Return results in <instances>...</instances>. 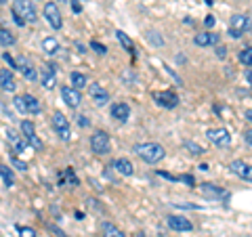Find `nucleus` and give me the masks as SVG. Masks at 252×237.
Here are the masks:
<instances>
[{
  "label": "nucleus",
  "instance_id": "1",
  "mask_svg": "<svg viewBox=\"0 0 252 237\" xmlns=\"http://www.w3.org/2000/svg\"><path fill=\"white\" fill-rule=\"evenodd\" d=\"M132 151H135L145 164H158L166 157V149H164L160 143H137L132 147Z\"/></svg>",
  "mask_w": 252,
  "mask_h": 237
},
{
  "label": "nucleus",
  "instance_id": "2",
  "mask_svg": "<svg viewBox=\"0 0 252 237\" xmlns=\"http://www.w3.org/2000/svg\"><path fill=\"white\" fill-rule=\"evenodd\" d=\"M250 30H252V19L248 15L235 13L229 21V31H227V34H229V38H233V40H238V38H242Z\"/></svg>",
  "mask_w": 252,
  "mask_h": 237
},
{
  "label": "nucleus",
  "instance_id": "3",
  "mask_svg": "<svg viewBox=\"0 0 252 237\" xmlns=\"http://www.w3.org/2000/svg\"><path fill=\"white\" fill-rule=\"evenodd\" d=\"M13 103L19 109V114H23V116H28V114L36 116V114L42 112V103L34 97V94H19V97H15Z\"/></svg>",
  "mask_w": 252,
  "mask_h": 237
},
{
  "label": "nucleus",
  "instance_id": "4",
  "mask_svg": "<svg viewBox=\"0 0 252 237\" xmlns=\"http://www.w3.org/2000/svg\"><path fill=\"white\" fill-rule=\"evenodd\" d=\"M91 149L93 153L97 155H105L112 151V141H109V134L105 130H94L91 137Z\"/></svg>",
  "mask_w": 252,
  "mask_h": 237
},
{
  "label": "nucleus",
  "instance_id": "5",
  "mask_svg": "<svg viewBox=\"0 0 252 237\" xmlns=\"http://www.w3.org/2000/svg\"><path fill=\"white\" fill-rule=\"evenodd\" d=\"M13 13L19 15L21 19H26L28 23H36L38 21V13H36V6L32 0H15L13 2Z\"/></svg>",
  "mask_w": 252,
  "mask_h": 237
},
{
  "label": "nucleus",
  "instance_id": "6",
  "mask_svg": "<svg viewBox=\"0 0 252 237\" xmlns=\"http://www.w3.org/2000/svg\"><path fill=\"white\" fill-rule=\"evenodd\" d=\"M200 191H202L204 197H210L212 202H223V204H227V202H229V197H231V193L227 191V189L217 187V185H212V183L200 185Z\"/></svg>",
  "mask_w": 252,
  "mask_h": 237
},
{
  "label": "nucleus",
  "instance_id": "7",
  "mask_svg": "<svg viewBox=\"0 0 252 237\" xmlns=\"http://www.w3.org/2000/svg\"><path fill=\"white\" fill-rule=\"evenodd\" d=\"M51 122H53V128H55V132L59 134V139L61 141H67L72 139V128H69V122H67V118L63 116L61 112H55L53 114V118H51Z\"/></svg>",
  "mask_w": 252,
  "mask_h": 237
},
{
  "label": "nucleus",
  "instance_id": "8",
  "mask_svg": "<svg viewBox=\"0 0 252 237\" xmlns=\"http://www.w3.org/2000/svg\"><path fill=\"white\" fill-rule=\"evenodd\" d=\"M42 13H44V19L49 21V26H51L53 30H61V28H63V17H61V11H59L57 2L49 0V2L44 4Z\"/></svg>",
  "mask_w": 252,
  "mask_h": 237
},
{
  "label": "nucleus",
  "instance_id": "9",
  "mask_svg": "<svg viewBox=\"0 0 252 237\" xmlns=\"http://www.w3.org/2000/svg\"><path fill=\"white\" fill-rule=\"evenodd\" d=\"M206 139L217 147H229L231 145V134L227 128H208Z\"/></svg>",
  "mask_w": 252,
  "mask_h": 237
},
{
  "label": "nucleus",
  "instance_id": "10",
  "mask_svg": "<svg viewBox=\"0 0 252 237\" xmlns=\"http://www.w3.org/2000/svg\"><path fill=\"white\" fill-rule=\"evenodd\" d=\"M21 132H23V137L28 139V143H30V147L34 149V151H42V141L38 139L36 128H34V122L23 120L21 122Z\"/></svg>",
  "mask_w": 252,
  "mask_h": 237
},
{
  "label": "nucleus",
  "instance_id": "11",
  "mask_svg": "<svg viewBox=\"0 0 252 237\" xmlns=\"http://www.w3.org/2000/svg\"><path fill=\"white\" fill-rule=\"evenodd\" d=\"M166 225H168V229H172V231H177V233L193 231V223H191L189 218L181 216V214H170V216H166Z\"/></svg>",
  "mask_w": 252,
  "mask_h": 237
},
{
  "label": "nucleus",
  "instance_id": "12",
  "mask_svg": "<svg viewBox=\"0 0 252 237\" xmlns=\"http://www.w3.org/2000/svg\"><path fill=\"white\" fill-rule=\"evenodd\" d=\"M61 99H63V103H65L67 107H72V109H76V107H80V103H82V94H80V90L78 89H74V86H61Z\"/></svg>",
  "mask_w": 252,
  "mask_h": 237
},
{
  "label": "nucleus",
  "instance_id": "13",
  "mask_svg": "<svg viewBox=\"0 0 252 237\" xmlns=\"http://www.w3.org/2000/svg\"><path fill=\"white\" fill-rule=\"evenodd\" d=\"M154 101L160 107L164 109H175L179 105V97L175 90H160V92H154Z\"/></svg>",
  "mask_w": 252,
  "mask_h": 237
},
{
  "label": "nucleus",
  "instance_id": "14",
  "mask_svg": "<svg viewBox=\"0 0 252 237\" xmlns=\"http://www.w3.org/2000/svg\"><path fill=\"white\" fill-rule=\"evenodd\" d=\"M229 170L238 178L246 180V183H252V164H246V162H242V160H233L229 164Z\"/></svg>",
  "mask_w": 252,
  "mask_h": 237
},
{
  "label": "nucleus",
  "instance_id": "15",
  "mask_svg": "<svg viewBox=\"0 0 252 237\" xmlns=\"http://www.w3.org/2000/svg\"><path fill=\"white\" fill-rule=\"evenodd\" d=\"M40 82L46 90H53L55 86H57V72H55V65L53 63H46V65H42L40 69Z\"/></svg>",
  "mask_w": 252,
  "mask_h": 237
},
{
  "label": "nucleus",
  "instance_id": "16",
  "mask_svg": "<svg viewBox=\"0 0 252 237\" xmlns=\"http://www.w3.org/2000/svg\"><path fill=\"white\" fill-rule=\"evenodd\" d=\"M89 94H91V99L94 101V105L97 107H105L109 103V92L101 84H91L89 86Z\"/></svg>",
  "mask_w": 252,
  "mask_h": 237
},
{
  "label": "nucleus",
  "instance_id": "17",
  "mask_svg": "<svg viewBox=\"0 0 252 237\" xmlns=\"http://www.w3.org/2000/svg\"><path fill=\"white\" fill-rule=\"evenodd\" d=\"M4 134H6V141H9V145H11V149H13L15 153L26 151V147L30 145L28 139L23 137V134H17L15 130H4Z\"/></svg>",
  "mask_w": 252,
  "mask_h": 237
},
{
  "label": "nucleus",
  "instance_id": "18",
  "mask_svg": "<svg viewBox=\"0 0 252 237\" xmlns=\"http://www.w3.org/2000/svg\"><path fill=\"white\" fill-rule=\"evenodd\" d=\"M112 168L122 177H132L135 175V166H132L130 160H126V157H118V160H114Z\"/></svg>",
  "mask_w": 252,
  "mask_h": 237
},
{
  "label": "nucleus",
  "instance_id": "19",
  "mask_svg": "<svg viewBox=\"0 0 252 237\" xmlns=\"http://www.w3.org/2000/svg\"><path fill=\"white\" fill-rule=\"evenodd\" d=\"M193 44L195 46H217L219 44V34H212V31H202V34L193 36Z\"/></svg>",
  "mask_w": 252,
  "mask_h": 237
},
{
  "label": "nucleus",
  "instance_id": "20",
  "mask_svg": "<svg viewBox=\"0 0 252 237\" xmlns=\"http://www.w3.org/2000/svg\"><path fill=\"white\" fill-rule=\"evenodd\" d=\"M109 114H112L114 120L126 122L130 118V107H128V103H114L112 109H109Z\"/></svg>",
  "mask_w": 252,
  "mask_h": 237
},
{
  "label": "nucleus",
  "instance_id": "21",
  "mask_svg": "<svg viewBox=\"0 0 252 237\" xmlns=\"http://www.w3.org/2000/svg\"><path fill=\"white\" fill-rule=\"evenodd\" d=\"M17 65H19V69H21V74H23V78H26V80H30V82H36V80H38L36 69L26 61V57H17Z\"/></svg>",
  "mask_w": 252,
  "mask_h": 237
},
{
  "label": "nucleus",
  "instance_id": "22",
  "mask_svg": "<svg viewBox=\"0 0 252 237\" xmlns=\"http://www.w3.org/2000/svg\"><path fill=\"white\" fill-rule=\"evenodd\" d=\"M42 51L49 55V57H53V55H57L61 51V44H59L57 38L46 36V38H42Z\"/></svg>",
  "mask_w": 252,
  "mask_h": 237
},
{
  "label": "nucleus",
  "instance_id": "23",
  "mask_svg": "<svg viewBox=\"0 0 252 237\" xmlns=\"http://www.w3.org/2000/svg\"><path fill=\"white\" fill-rule=\"evenodd\" d=\"M0 86H2L4 92H15V80H13V74L9 69H0Z\"/></svg>",
  "mask_w": 252,
  "mask_h": 237
},
{
  "label": "nucleus",
  "instance_id": "24",
  "mask_svg": "<svg viewBox=\"0 0 252 237\" xmlns=\"http://www.w3.org/2000/svg\"><path fill=\"white\" fill-rule=\"evenodd\" d=\"M63 185H74V187L78 185V177L72 168H65L59 175V187H63Z\"/></svg>",
  "mask_w": 252,
  "mask_h": 237
},
{
  "label": "nucleus",
  "instance_id": "25",
  "mask_svg": "<svg viewBox=\"0 0 252 237\" xmlns=\"http://www.w3.org/2000/svg\"><path fill=\"white\" fill-rule=\"evenodd\" d=\"M116 38H118V42H120V44L124 46V49L128 51V53L132 55V57H135V55H137V53H135V44H132V40H130V38L124 34L122 30H116Z\"/></svg>",
  "mask_w": 252,
  "mask_h": 237
},
{
  "label": "nucleus",
  "instance_id": "26",
  "mask_svg": "<svg viewBox=\"0 0 252 237\" xmlns=\"http://www.w3.org/2000/svg\"><path fill=\"white\" fill-rule=\"evenodd\" d=\"M101 233H103V237H126L124 231H120L114 223H103L101 225Z\"/></svg>",
  "mask_w": 252,
  "mask_h": 237
},
{
  "label": "nucleus",
  "instance_id": "27",
  "mask_svg": "<svg viewBox=\"0 0 252 237\" xmlns=\"http://www.w3.org/2000/svg\"><path fill=\"white\" fill-rule=\"evenodd\" d=\"M15 42H17V38L13 36L11 30H6V28L0 30V44H2V49H9V46H13Z\"/></svg>",
  "mask_w": 252,
  "mask_h": 237
},
{
  "label": "nucleus",
  "instance_id": "28",
  "mask_svg": "<svg viewBox=\"0 0 252 237\" xmlns=\"http://www.w3.org/2000/svg\"><path fill=\"white\" fill-rule=\"evenodd\" d=\"M69 82H72L74 89L80 90V89H84V86L89 84V78H86L84 74H80V72H72L69 74Z\"/></svg>",
  "mask_w": 252,
  "mask_h": 237
},
{
  "label": "nucleus",
  "instance_id": "29",
  "mask_svg": "<svg viewBox=\"0 0 252 237\" xmlns=\"http://www.w3.org/2000/svg\"><path fill=\"white\" fill-rule=\"evenodd\" d=\"M0 178H2V185H4L6 189H11L13 183H15V180H13V172H11V168H9L6 164L0 166Z\"/></svg>",
  "mask_w": 252,
  "mask_h": 237
},
{
  "label": "nucleus",
  "instance_id": "30",
  "mask_svg": "<svg viewBox=\"0 0 252 237\" xmlns=\"http://www.w3.org/2000/svg\"><path fill=\"white\" fill-rule=\"evenodd\" d=\"M183 147H185L191 155H204V147H202V145H198V143H193V141H185Z\"/></svg>",
  "mask_w": 252,
  "mask_h": 237
},
{
  "label": "nucleus",
  "instance_id": "31",
  "mask_svg": "<svg viewBox=\"0 0 252 237\" xmlns=\"http://www.w3.org/2000/svg\"><path fill=\"white\" fill-rule=\"evenodd\" d=\"M145 36H147V40H149V42H152L154 46H164V38H162L160 34H158V31H154V30H149V31H147V34H145Z\"/></svg>",
  "mask_w": 252,
  "mask_h": 237
},
{
  "label": "nucleus",
  "instance_id": "32",
  "mask_svg": "<svg viewBox=\"0 0 252 237\" xmlns=\"http://www.w3.org/2000/svg\"><path fill=\"white\" fill-rule=\"evenodd\" d=\"M240 61H242L246 67H252V46H248V49L240 51Z\"/></svg>",
  "mask_w": 252,
  "mask_h": 237
},
{
  "label": "nucleus",
  "instance_id": "33",
  "mask_svg": "<svg viewBox=\"0 0 252 237\" xmlns=\"http://www.w3.org/2000/svg\"><path fill=\"white\" fill-rule=\"evenodd\" d=\"M11 164H13L17 170H21V172H26V170H28V164L23 162V160H19L17 155H11Z\"/></svg>",
  "mask_w": 252,
  "mask_h": 237
},
{
  "label": "nucleus",
  "instance_id": "34",
  "mask_svg": "<svg viewBox=\"0 0 252 237\" xmlns=\"http://www.w3.org/2000/svg\"><path fill=\"white\" fill-rule=\"evenodd\" d=\"M17 231H19V237H38L36 231H34L32 227H21V225H19Z\"/></svg>",
  "mask_w": 252,
  "mask_h": 237
},
{
  "label": "nucleus",
  "instance_id": "35",
  "mask_svg": "<svg viewBox=\"0 0 252 237\" xmlns=\"http://www.w3.org/2000/svg\"><path fill=\"white\" fill-rule=\"evenodd\" d=\"M179 183H185L187 187H193L195 185V178L191 175H179Z\"/></svg>",
  "mask_w": 252,
  "mask_h": 237
},
{
  "label": "nucleus",
  "instance_id": "36",
  "mask_svg": "<svg viewBox=\"0 0 252 237\" xmlns=\"http://www.w3.org/2000/svg\"><path fill=\"white\" fill-rule=\"evenodd\" d=\"M2 59H4L6 63H9V67H13V69H19V65H17V59H13V57H11V55L6 53V51L2 53Z\"/></svg>",
  "mask_w": 252,
  "mask_h": 237
},
{
  "label": "nucleus",
  "instance_id": "37",
  "mask_svg": "<svg viewBox=\"0 0 252 237\" xmlns=\"http://www.w3.org/2000/svg\"><path fill=\"white\" fill-rule=\"evenodd\" d=\"M91 49H93L94 53H97V55H105V53H107V49H105L103 44H101V42H94V40L91 42Z\"/></svg>",
  "mask_w": 252,
  "mask_h": 237
},
{
  "label": "nucleus",
  "instance_id": "38",
  "mask_svg": "<svg viewBox=\"0 0 252 237\" xmlns=\"http://www.w3.org/2000/svg\"><path fill=\"white\" fill-rule=\"evenodd\" d=\"M204 26H206L208 30H212L217 26V19H215V15H206V19H204Z\"/></svg>",
  "mask_w": 252,
  "mask_h": 237
},
{
  "label": "nucleus",
  "instance_id": "39",
  "mask_svg": "<svg viewBox=\"0 0 252 237\" xmlns=\"http://www.w3.org/2000/svg\"><path fill=\"white\" fill-rule=\"evenodd\" d=\"M158 175H160L162 178H166V180H172V183H177V180H179V177L170 175V172H164V170H158Z\"/></svg>",
  "mask_w": 252,
  "mask_h": 237
},
{
  "label": "nucleus",
  "instance_id": "40",
  "mask_svg": "<svg viewBox=\"0 0 252 237\" xmlns=\"http://www.w3.org/2000/svg\"><path fill=\"white\" fill-rule=\"evenodd\" d=\"M177 208H183V210H200V206H195V204H181V202H175Z\"/></svg>",
  "mask_w": 252,
  "mask_h": 237
},
{
  "label": "nucleus",
  "instance_id": "41",
  "mask_svg": "<svg viewBox=\"0 0 252 237\" xmlns=\"http://www.w3.org/2000/svg\"><path fill=\"white\" fill-rule=\"evenodd\" d=\"M72 11L78 15V13H82V0H72Z\"/></svg>",
  "mask_w": 252,
  "mask_h": 237
},
{
  "label": "nucleus",
  "instance_id": "42",
  "mask_svg": "<svg viewBox=\"0 0 252 237\" xmlns=\"http://www.w3.org/2000/svg\"><path fill=\"white\" fill-rule=\"evenodd\" d=\"M242 137H244V141H246V143L252 147V128H248V130H244L242 132Z\"/></svg>",
  "mask_w": 252,
  "mask_h": 237
},
{
  "label": "nucleus",
  "instance_id": "43",
  "mask_svg": "<svg viewBox=\"0 0 252 237\" xmlns=\"http://www.w3.org/2000/svg\"><path fill=\"white\" fill-rule=\"evenodd\" d=\"M217 57L219 59H225L227 57V49H225V46H217Z\"/></svg>",
  "mask_w": 252,
  "mask_h": 237
},
{
  "label": "nucleus",
  "instance_id": "44",
  "mask_svg": "<svg viewBox=\"0 0 252 237\" xmlns=\"http://www.w3.org/2000/svg\"><path fill=\"white\" fill-rule=\"evenodd\" d=\"M244 80H246V84L252 86V67H248L246 72H244Z\"/></svg>",
  "mask_w": 252,
  "mask_h": 237
},
{
  "label": "nucleus",
  "instance_id": "45",
  "mask_svg": "<svg viewBox=\"0 0 252 237\" xmlns=\"http://www.w3.org/2000/svg\"><path fill=\"white\" fill-rule=\"evenodd\" d=\"M78 124H80L82 128H86V126H89V120H86V116H78Z\"/></svg>",
  "mask_w": 252,
  "mask_h": 237
},
{
  "label": "nucleus",
  "instance_id": "46",
  "mask_svg": "<svg viewBox=\"0 0 252 237\" xmlns=\"http://www.w3.org/2000/svg\"><path fill=\"white\" fill-rule=\"evenodd\" d=\"M244 118H246L248 122H252V107H250V109H246V114H244Z\"/></svg>",
  "mask_w": 252,
  "mask_h": 237
},
{
  "label": "nucleus",
  "instance_id": "47",
  "mask_svg": "<svg viewBox=\"0 0 252 237\" xmlns=\"http://www.w3.org/2000/svg\"><path fill=\"white\" fill-rule=\"evenodd\" d=\"M76 49H78V53H86V49H84V44H80V42H78V44H76Z\"/></svg>",
  "mask_w": 252,
  "mask_h": 237
},
{
  "label": "nucleus",
  "instance_id": "48",
  "mask_svg": "<svg viewBox=\"0 0 252 237\" xmlns=\"http://www.w3.org/2000/svg\"><path fill=\"white\" fill-rule=\"evenodd\" d=\"M204 2H206V4H212V2H215V0H204Z\"/></svg>",
  "mask_w": 252,
  "mask_h": 237
},
{
  "label": "nucleus",
  "instance_id": "49",
  "mask_svg": "<svg viewBox=\"0 0 252 237\" xmlns=\"http://www.w3.org/2000/svg\"><path fill=\"white\" fill-rule=\"evenodd\" d=\"M6 2H9V0H0V4H2V6H4Z\"/></svg>",
  "mask_w": 252,
  "mask_h": 237
},
{
  "label": "nucleus",
  "instance_id": "50",
  "mask_svg": "<svg viewBox=\"0 0 252 237\" xmlns=\"http://www.w3.org/2000/svg\"><path fill=\"white\" fill-rule=\"evenodd\" d=\"M137 237H145V235H143V233H139V235H137Z\"/></svg>",
  "mask_w": 252,
  "mask_h": 237
}]
</instances>
